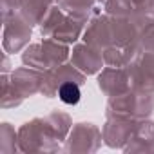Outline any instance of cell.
<instances>
[{"instance_id":"obj_1","label":"cell","mask_w":154,"mask_h":154,"mask_svg":"<svg viewBox=\"0 0 154 154\" xmlns=\"http://www.w3.org/2000/svg\"><path fill=\"white\" fill-rule=\"evenodd\" d=\"M58 94H60L62 102H65V103H76L80 100V89L76 87L74 84H63L60 87Z\"/></svg>"}]
</instances>
